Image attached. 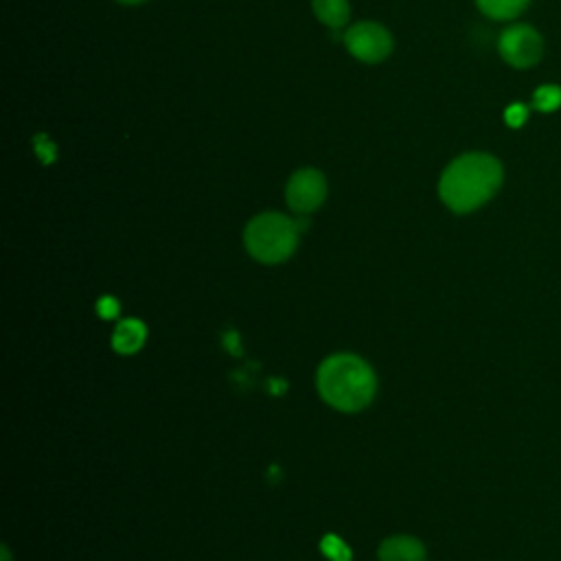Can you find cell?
I'll return each mask as SVG.
<instances>
[{"instance_id":"6da1fadb","label":"cell","mask_w":561,"mask_h":561,"mask_svg":"<svg viewBox=\"0 0 561 561\" xmlns=\"http://www.w3.org/2000/svg\"><path fill=\"white\" fill-rule=\"evenodd\" d=\"M502 164L484 151H469L454 158L438 180V195L454 213H471L486 204L502 186Z\"/></svg>"},{"instance_id":"7a4b0ae2","label":"cell","mask_w":561,"mask_h":561,"mask_svg":"<svg viewBox=\"0 0 561 561\" xmlns=\"http://www.w3.org/2000/svg\"><path fill=\"white\" fill-rule=\"evenodd\" d=\"M320 397L340 412L364 410L377 390L373 368L357 355L337 353L327 357L316 375Z\"/></svg>"},{"instance_id":"3957f363","label":"cell","mask_w":561,"mask_h":561,"mask_svg":"<svg viewBox=\"0 0 561 561\" xmlns=\"http://www.w3.org/2000/svg\"><path fill=\"white\" fill-rule=\"evenodd\" d=\"M300 224L280 213H261L243 230L245 250L261 263H280L298 245Z\"/></svg>"},{"instance_id":"277c9868","label":"cell","mask_w":561,"mask_h":561,"mask_svg":"<svg viewBox=\"0 0 561 561\" xmlns=\"http://www.w3.org/2000/svg\"><path fill=\"white\" fill-rule=\"evenodd\" d=\"M500 57L513 68H530L543 55V39L530 24H511L497 39Z\"/></svg>"},{"instance_id":"5b68a950","label":"cell","mask_w":561,"mask_h":561,"mask_svg":"<svg viewBox=\"0 0 561 561\" xmlns=\"http://www.w3.org/2000/svg\"><path fill=\"white\" fill-rule=\"evenodd\" d=\"M348 53L366 64L383 61L392 53V35L377 22H357L344 33Z\"/></svg>"},{"instance_id":"8992f818","label":"cell","mask_w":561,"mask_h":561,"mask_svg":"<svg viewBox=\"0 0 561 561\" xmlns=\"http://www.w3.org/2000/svg\"><path fill=\"white\" fill-rule=\"evenodd\" d=\"M324 197H327V180L318 169H298L296 173H291L285 186L287 206L298 215L313 213L316 208H320Z\"/></svg>"},{"instance_id":"52a82bcc","label":"cell","mask_w":561,"mask_h":561,"mask_svg":"<svg viewBox=\"0 0 561 561\" xmlns=\"http://www.w3.org/2000/svg\"><path fill=\"white\" fill-rule=\"evenodd\" d=\"M379 561H425V548L410 535H394L381 541Z\"/></svg>"},{"instance_id":"ba28073f","label":"cell","mask_w":561,"mask_h":561,"mask_svg":"<svg viewBox=\"0 0 561 561\" xmlns=\"http://www.w3.org/2000/svg\"><path fill=\"white\" fill-rule=\"evenodd\" d=\"M145 337H147V329L140 320H134V318H127L123 322L116 324L114 329V335H112V346L123 353V355H129V353H136L142 344H145Z\"/></svg>"},{"instance_id":"9c48e42d","label":"cell","mask_w":561,"mask_h":561,"mask_svg":"<svg viewBox=\"0 0 561 561\" xmlns=\"http://www.w3.org/2000/svg\"><path fill=\"white\" fill-rule=\"evenodd\" d=\"M311 9L316 18L331 28L344 26L351 18L348 0H311Z\"/></svg>"},{"instance_id":"30bf717a","label":"cell","mask_w":561,"mask_h":561,"mask_svg":"<svg viewBox=\"0 0 561 561\" xmlns=\"http://www.w3.org/2000/svg\"><path fill=\"white\" fill-rule=\"evenodd\" d=\"M530 0H476L478 9L491 20H513L528 7Z\"/></svg>"},{"instance_id":"8fae6325","label":"cell","mask_w":561,"mask_h":561,"mask_svg":"<svg viewBox=\"0 0 561 561\" xmlns=\"http://www.w3.org/2000/svg\"><path fill=\"white\" fill-rule=\"evenodd\" d=\"M533 107L537 112H554L561 107V88L557 83H543L533 94Z\"/></svg>"},{"instance_id":"7c38bea8","label":"cell","mask_w":561,"mask_h":561,"mask_svg":"<svg viewBox=\"0 0 561 561\" xmlns=\"http://www.w3.org/2000/svg\"><path fill=\"white\" fill-rule=\"evenodd\" d=\"M322 552H324L327 557H331L333 561H348V559H351L348 548H346L337 537H333V535L324 537V541H322Z\"/></svg>"},{"instance_id":"4fadbf2b","label":"cell","mask_w":561,"mask_h":561,"mask_svg":"<svg viewBox=\"0 0 561 561\" xmlns=\"http://www.w3.org/2000/svg\"><path fill=\"white\" fill-rule=\"evenodd\" d=\"M528 118V107L524 103H513L508 105V110L504 112V121L511 125V127H522Z\"/></svg>"},{"instance_id":"5bb4252c","label":"cell","mask_w":561,"mask_h":561,"mask_svg":"<svg viewBox=\"0 0 561 561\" xmlns=\"http://www.w3.org/2000/svg\"><path fill=\"white\" fill-rule=\"evenodd\" d=\"M99 313L103 316V318H114L116 313H118V302L114 300V298H101L99 300Z\"/></svg>"},{"instance_id":"9a60e30c","label":"cell","mask_w":561,"mask_h":561,"mask_svg":"<svg viewBox=\"0 0 561 561\" xmlns=\"http://www.w3.org/2000/svg\"><path fill=\"white\" fill-rule=\"evenodd\" d=\"M116 2H121V4H140L145 0H116Z\"/></svg>"}]
</instances>
